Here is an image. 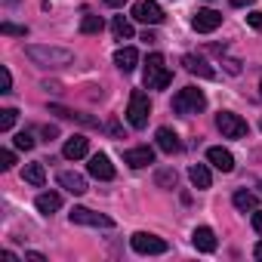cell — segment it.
Segmentation results:
<instances>
[{
    "label": "cell",
    "instance_id": "cell-1",
    "mask_svg": "<svg viewBox=\"0 0 262 262\" xmlns=\"http://www.w3.org/2000/svg\"><path fill=\"white\" fill-rule=\"evenodd\" d=\"M28 59L40 68H65L74 62V53L71 50H62V47H40V43H31L28 50Z\"/></svg>",
    "mask_w": 262,
    "mask_h": 262
},
{
    "label": "cell",
    "instance_id": "cell-2",
    "mask_svg": "<svg viewBox=\"0 0 262 262\" xmlns=\"http://www.w3.org/2000/svg\"><path fill=\"white\" fill-rule=\"evenodd\" d=\"M148 117H151V102L142 90H133L129 93V105H126V120L133 129H145L148 126Z\"/></svg>",
    "mask_w": 262,
    "mask_h": 262
},
{
    "label": "cell",
    "instance_id": "cell-3",
    "mask_svg": "<svg viewBox=\"0 0 262 262\" xmlns=\"http://www.w3.org/2000/svg\"><path fill=\"white\" fill-rule=\"evenodd\" d=\"M170 80H173V74H170V68L164 65V56H161V53H151L148 62H145V86H148V90H167Z\"/></svg>",
    "mask_w": 262,
    "mask_h": 262
},
{
    "label": "cell",
    "instance_id": "cell-4",
    "mask_svg": "<svg viewBox=\"0 0 262 262\" xmlns=\"http://www.w3.org/2000/svg\"><path fill=\"white\" fill-rule=\"evenodd\" d=\"M207 108V96L198 86H185L173 96V111L176 114H201Z\"/></svg>",
    "mask_w": 262,
    "mask_h": 262
},
{
    "label": "cell",
    "instance_id": "cell-5",
    "mask_svg": "<svg viewBox=\"0 0 262 262\" xmlns=\"http://www.w3.org/2000/svg\"><path fill=\"white\" fill-rule=\"evenodd\" d=\"M129 247H133L136 253H142V256H161V253H167V250H170L164 237L148 234V231H136L133 237H129Z\"/></svg>",
    "mask_w": 262,
    "mask_h": 262
},
{
    "label": "cell",
    "instance_id": "cell-6",
    "mask_svg": "<svg viewBox=\"0 0 262 262\" xmlns=\"http://www.w3.org/2000/svg\"><path fill=\"white\" fill-rule=\"evenodd\" d=\"M216 126H219V133H222L225 139H241V136H247V120H241V117L231 114V111H219V114H216Z\"/></svg>",
    "mask_w": 262,
    "mask_h": 262
},
{
    "label": "cell",
    "instance_id": "cell-7",
    "mask_svg": "<svg viewBox=\"0 0 262 262\" xmlns=\"http://www.w3.org/2000/svg\"><path fill=\"white\" fill-rule=\"evenodd\" d=\"M68 216H71V222H74V225H90V228H114V219H111V216H105V213H93V210H86V207H74Z\"/></svg>",
    "mask_w": 262,
    "mask_h": 262
},
{
    "label": "cell",
    "instance_id": "cell-8",
    "mask_svg": "<svg viewBox=\"0 0 262 262\" xmlns=\"http://www.w3.org/2000/svg\"><path fill=\"white\" fill-rule=\"evenodd\" d=\"M133 19L145 22V25H161L164 22V10L158 0H139V4L133 7Z\"/></svg>",
    "mask_w": 262,
    "mask_h": 262
},
{
    "label": "cell",
    "instance_id": "cell-9",
    "mask_svg": "<svg viewBox=\"0 0 262 262\" xmlns=\"http://www.w3.org/2000/svg\"><path fill=\"white\" fill-rule=\"evenodd\" d=\"M219 25H222V13H216V10H198L194 19H191V28H194L198 34H210V31H216Z\"/></svg>",
    "mask_w": 262,
    "mask_h": 262
},
{
    "label": "cell",
    "instance_id": "cell-10",
    "mask_svg": "<svg viewBox=\"0 0 262 262\" xmlns=\"http://www.w3.org/2000/svg\"><path fill=\"white\" fill-rule=\"evenodd\" d=\"M86 170H90L93 179H102V182H111L114 179V167H111L108 155H93L90 164H86Z\"/></svg>",
    "mask_w": 262,
    "mask_h": 262
},
{
    "label": "cell",
    "instance_id": "cell-11",
    "mask_svg": "<svg viewBox=\"0 0 262 262\" xmlns=\"http://www.w3.org/2000/svg\"><path fill=\"white\" fill-rule=\"evenodd\" d=\"M123 164H129V167H133V170H142V167L155 164V151H151L148 145H139V148H129V151H123Z\"/></svg>",
    "mask_w": 262,
    "mask_h": 262
},
{
    "label": "cell",
    "instance_id": "cell-12",
    "mask_svg": "<svg viewBox=\"0 0 262 262\" xmlns=\"http://www.w3.org/2000/svg\"><path fill=\"white\" fill-rule=\"evenodd\" d=\"M86 151H90V139H86V136H77V133H74L71 139H65V148H62V155H65L68 161H80Z\"/></svg>",
    "mask_w": 262,
    "mask_h": 262
},
{
    "label": "cell",
    "instance_id": "cell-13",
    "mask_svg": "<svg viewBox=\"0 0 262 262\" xmlns=\"http://www.w3.org/2000/svg\"><path fill=\"white\" fill-rule=\"evenodd\" d=\"M155 139H158V148H161L164 155H176V151H182V142H179V136L173 133L170 126H161Z\"/></svg>",
    "mask_w": 262,
    "mask_h": 262
},
{
    "label": "cell",
    "instance_id": "cell-14",
    "mask_svg": "<svg viewBox=\"0 0 262 262\" xmlns=\"http://www.w3.org/2000/svg\"><path fill=\"white\" fill-rule=\"evenodd\" d=\"M114 65L123 71V74H129V71H136V65H139V53L133 50V47H120L117 53H114Z\"/></svg>",
    "mask_w": 262,
    "mask_h": 262
},
{
    "label": "cell",
    "instance_id": "cell-15",
    "mask_svg": "<svg viewBox=\"0 0 262 262\" xmlns=\"http://www.w3.org/2000/svg\"><path fill=\"white\" fill-rule=\"evenodd\" d=\"M207 161H210L216 170H222V173H231V170H234V158H231L228 148H219V145L210 148V151H207Z\"/></svg>",
    "mask_w": 262,
    "mask_h": 262
},
{
    "label": "cell",
    "instance_id": "cell-16",
    "mask_svg": "<svg viewBox=\"0 0 262 262\" xmlns=\"http://www.w3.org/2000/svg\"><path fill=\"white\" fill-rule=\"evenodd\" d=\"M191 244H194L201 253H213V250H216V234H213V228H207V225L194 228V234H191Z\"/></svg>",
    "mask_w": 262,
    "mask_h": 262
},
{
    "label": "cell",
    "instance_id": "cell-17",
    "mask_svg": "<svg viewBox=\"0 0 262 262\" xmlns=\"http://www.w3.org/2000/svg\"><path fill=\"white\" fill-rule=\"evenodd\" d=\"M182 65H185V71H188V74H198V77H207V80H213V77H216V71H213L201 56H185V59H182Z\"/></svg>",
    "mask_w": 262,
    "mask_h": 262
},
{
    "label": "cell",
    "instance_id": "cell-18",
    "mask_svg": "<svg viewBox=\"0 0 262 262\" xmlns=\"http://www.w3.org/2000/svg\"><path fill=\"white\" fill-rule=\"evenodd\" d=\"M59 185L65 188V191H71V194H83L86 191V179L80 176V173H59Z\"/></svg>",
    "mask_w": 262,
    "mask_h": 262
},
{
    "label": "cell",
    "instance_id": "cell-19",
    "mask_svg": "<svg viewBox=\"0 0 262 262\" xmlns=\"http://www.w3.org/2000/svg\"><path fill=\"white\" fill-rule=\"evenodd\" d=\"M50 114H59L62 120H77V123H83V126H99V120H96V117L77 114V111H71V108H62V105H50Z\"/></svg>",
    "mask_w": 262,
    "mask_h": 262
},
{
    "label": "cell",
    "instance_id": "cell-20",
    "mask_svg": "<svg viewBox=\"0 0 262 262\" xmlns=\"http://www.w3.org/2000/svg\"><path fill=\"white\" fill-rule=\"evenodd\" d=\"M37 210L43 213V216H53L59 207H62V194H56V191H43V194H37Z\"/></svg>",
    "mask_w": 262,
    "mask_h": 262
},
{
    "label": "cell",
    "instance_id": "cell-21",
    "mask_svg": "<svg viewBox=\"0 0 262 262\" xmlns=\"http://www.w3.org/2000/svg\"><path fill=\"white\" fill-rule=\"evenodd\" d=\"M25 182L28 185H34V188H40L43 182H47V170H43V161H34V164H25Z\"/></svg>",
    "mask_w": 262,
    "mask_h": 262
},
{
    "label": "cell",
    "instance_id": "cell-22",
    "mask_svg": "<svg viewBox=\"0 0 262 262\" xmlns=\"http://www.w3.org/2000/svg\"><path fill=\"white\" fill-rule=\"evenodd\" d=\"M188 179H191V185H194L198 191H204V188H210V182H213V176H210V170H207V164H194V167L188 170Z\"/></svg>",
    "mask_w": 262,
    "mask_h": 262
},
{
    "label": "cell",
    "instance_id": "cell-23",
    "mask_svg": "<svg viewBox=\"0 0 262 262\" xmlns=\"http://www.w3.org/2000/svg\"><path fill=\"white\" fill-rule=\"evenodd\" d=\"M231 204H234L237 210H244V213H247V210H256V204H259V201H256V194H253V191H234Z\"/></svg>",
    "mask_w": 262,
    "mask_h": 262
},
{
    "label": "cell",
    "instance_id": "cell-24",
    "mask_svg": "<svg viewBox=\"0 0 262 262\" xmlns=\"http://www.w3.org/2000/svg\"><path fill=\"white\" fill-rule=\"evenodd\" d=\"M111 31H114V37H117V40L133 37V25H129L123 16H114V22H111Z\"/></svg>",
    "mask_w": 262,
    "mask_h": 262
},
{
    "label": "cell",
    "instance_id": "cell-25",
    "mask_svg": "<svg viewBox=\"0 0 262 262\" xmlns=\"http://www.w3.org/2000/svg\"><path fill=\"white\" fill-rule=\"evenodd\" d=\"M102 28H105V22L99 16H83V22H80V34H99Z\"/></svg>",
    "mask_w": 262,
    "mask_h": 262
},
{
    "label": "cell",
    "instance_id": "cell-26",
    "mask_svg": "<svg viewBox=\"0 0 262 262\" xmlns=\"http://www.w3.org/2000/svg\"><path fill=\"white\" fill-rule=\"evenodd\" d=\"M155 182H158V188H176V170H170V167L158 170Z\"/></svg>",
    "mask_w": 262,
    "mask_h": 262
},
{
    "label": "cell",
    "instance_id": "cell-27",
    "mask_svg": "<svg viewBox=\"0 0 262 262\" xmlns=\"http://www.w3.org/2000/svg\"><path fill=\"white\" fill-rule=\"evenodd\" d=\"M16 117H19L16 108H4V111H0V133H10V129L16 126Z\"/></svg>",
    "mask_w": 262,
    "mask_h": 262
},
{
    "label": "cell",
    "instance_id": "cell-28",
    "mask_svg": "<svg viewBox=\"0 0 262 262\" xmlns=\"http://www.w3.org/2000/svg\"><path fill=\"white\" fill-rule=\"evenodd\" d=\"M0 31L10 34V37H25V34H28L25 25H13V22H4V25H0Z\"/></svg>",
    "mask_w": 262,
    "mask_h": 262
},
{
    "label": "cell",
    "instance_id": "cell-29",
    "mask_svg": "<svg viewBox=\"0 0 262 262\" xmlns=\"http://www.w3.org/2000/svg\"><path fill=\"white\" fill-rule=\"evenodd\" d=\"M13 142H16V148H22V151H31V148H34V136H31V133H19Z\"/></svg>",
    "mask_w": 262,
    "mask_h": 262
},
{
    "label": "cell",
    "instance_id": "cell-30",
    "mask_svg": "<svg viewBox=\"0 0 262 262\" xmlns=\"http://www.w3.org/2000/svg\"><path fill=\"white\" fill-rule=\"evenodd\" d=\"M13 164H16V155L10 148H4L0 151V170H13Z\"/></svg>",
    "mask_w": 262,
    "mask_h": 262
},
{
    "label": "cell",
    "instance_id": "cell-31",
    "mask_svg": "<svg viewBox=\"0 0 262 262\" xmlns=\"http://www.w3.org/2000/svg\"><path fill=\"white\" fill-rule=\"evenodd\" d=\"M247 25H250L253 31H262V13H250V16H247Z\"/></svg>",
    "mask_w": 262,
    "mask_h": 262
},
{
    "label": "cell",
    "instance_id": "cell-32",
    "mask_svg": "<svg viewBox=\"0 0 262 262\" xmlns=\"http://www.w3.org/2000/svg\"><path fill=\"white\" fill-rule=\"evenodd\" d=\"M0 74H4V90H0V93H10V90H13V74H10V68L4 65V68H0Z\"/></svg>",
    "mask_w": 262,
    "mask_h": 262
},
{
    "label": "cell",
    "instance_id": "cell-33",
    "mask_svg": "<svg viewBox=\"0 0 262 262\" xmlns=\"http://www.w3.org/2000/svg\"><path fill=\"white\" fill-rule=\"evenodd\" d=\"M253 228L262 234V210H253Z\"/></svg>",
    "mask_w": 262,
    "mask_h": 262
},
{
    "label": "cell",
    "instance_id": "cell-34",
    "mask_svg": "<svg viewBox=\"0 0 262 262\" xmlns=\"http://www.w3.org/2000/svg\"><path fill=\"white\" fill-rule=\"evenodd\" d=\"M102 4H105V7H114V10H117V7H123V4H126V0H102Z\"/></svg>",
    "mask_w": 262,
    "mask_h": 262
},
{
    "label": "cell",
    "instance_id": "cell-35",
    "mask_svg": "<svg viewBox=\"0 0 262 262\" xmlns=\"http://www.w3.org/2000/svg\"><path fill=\"white\" fill-rule=\"evenodd\" d=\"M56 133H59V129H56V126H43V136H47V139H53Z\"/></svg>",
    "mask_w": 262,
    "mask_h": 262
},
{
    "label": "cell",
    "instance_id": "cell-36",
    "mask_svg": "<svg viewBox=\"0 0 262 262\" xmlns=\"http://www.w3.org/2000/svg\"><path fill=\"white\" fill-rule=\"evenodd\" d=\"M253 0H231V7H250Z\"/></svg>",
    "mask_w": 262,
    "mask_h": 262
},
{
    "label": "cell",
    "instance_id": "cell-37",
    "mask_svg": "<svg viewBox=\"0 0 262 262\" xmlns=\"http://www.w3.org/2000/svg\"><path fill=\"white\" fill-rule=\"evenodd\" d=\"M253 256H256V259H262V241H259V244L253 247Z\"/></svg>",
    "mask_w": 262,
    "mask_h": 262
},
{
    "label": "cell",
    "instance_id": "cell-38",
    "mask_svg": "<svg viewBox=\"0 0 262 262\" xmlns=\"http://www.w3.org/2000/svg\"><path fill=\"white\" fill-rule=\"evenodd\" d=\"M7 4H19V0H7Z\"/></svg>",
    "mask_w": 262,
    "mask_h": 262
},
{
    "label": "cell",
    "instance_id": "cell-39",
    "mask_svg": "<svg viewBox=\"0 0 262 262\" xmlns=\"http://www.w3.org/2000/svg\"><path fill=\"white\" fill-rule=\"evenodd\" d=\"M259 191H262V182H259Z\"/></svg>",
    "mask_w": 262,
    "mask_h": 262
},
{
    "label": "cell",
    "instance_id": "cell-40",
    "mask_svg": "<svg viewBox=\"0 0 262 262\" xmlns=\"http://www.w3.org/2000/svg\"><path fill=\"white\" fill-rule=\"evenodd\" d=\"M259 90H262V80H259Z\"/></svg>",
    "mask_w": 262,
    "mask_h": 262
}]
</instances>
